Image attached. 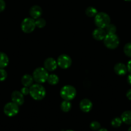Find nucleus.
I'll list each match as a JSON object with an SVG mask.
<instances>
[{"label": "nucleus", "mask_w": 131, "mask_h": 131, "mask_svg": "<svg viewBox=\"0 0 131 131\" xmlns=\"http://www.w3.org/2000/svg\"><path fill=\"white\" fill-rule=\"evenodd\" d=\"M110 22V17L105 12H99L95 16V23L98 28L105 29Z\"/></svg>", "instance_id": "39448f33"}, {"label": "nucleus", "mask_w": 131, "mask_h": 131, "mask_svg": "<svg viewBox=\"0 0 131 131\" xmlns=\"http://www.w3.org/2000/svg\"><path fill=\"white\" fill-rule=\"evenodd\" d=\"M126 95H127V97L128 98V99L130 100V101H131V89H130L127 92Z\"/></svg>", "instance_id": "c756f323"}, {"label": "nucleus", "mask_w": 131, "mask_h": 131, "mask_svg": "<svg viewBox=\"0 0 131 131\" xmlns=\"http://www.w3.org/2000/svg\"><path fill=\"white\" fill-rule=\"evenodd\" d=\"M98 131H108V130H107L106 129H105V128H101V129H98Z\"/></svg>", "instance_id": "2f4dec72"}, {"label": "nucleus", "mask_w": 131, "mask_h": 131, "mask_svg": "<svg viewBox=\"0 0 131 131\" xmlns=\"http://www.w3.org/2000/svg\"><path fill=\"white\" fill-rule=\"evenodd\" d=\"M21 92L23 95H27L30 93V88H28V87L24 86L23 88H21Z\"/></svg>", "instance_id": "bb28decb"}, {"label": "nucleus", "mask_w": 131, "mask_h": 131, "mask_svg": "<svg viewBox=\"0 0 131 131\" xmlns=\"http://www.w3.org/2000/svg\"><path fill=\"white\" fill-rule=\"evenodd\" d=\"M30 95L35 101H41L46 95V90L39 83L33 84L30 87Z\"/></svg>", "instance_id": "f257e3e1"}, {"label": "nucleus", "mask_w": 131, "mask_h": 131, "mask_svg": "<svg viewBox=\"0 0 131 131\" xmlns=\"http://www.w3.org/2000/svg\"><path fill=\"white\" fill-rule=\"evenodd\" d=\"M100 124L97 121H93L90 124V128L92 130H98L100 129Z\"/></svg>", "instance_id": "393cba45"}, {"label": "nucleus", "mask_w": 131, "mask_h": 131, "mask_svg": "<svg viewBox=\"0 0 131 131\" xmlns=\"http://www.w3.org/2000/svg\"><path fill=\"white\" fill-rule=\"evenodd\" d=\"M40 131H42V130H40Z\"/></svg>", "instance_id": "c9c22d12"}, {"label": "nucleus", "mask_w": 131, "mask_h": 131, "mask_svg": "<svg viewBox=\"0 0 131 131\" xmlns=\"http://www.w3.org/2000/svg\"><path fill=\"white\" fill-rule=\"evenodd\" d=\"M58 66L63 69H67L71 65L72 60L70 56L67 54H61L58 57L57 60Z\"/></svg>", "instance_id": "6e6552de"}, {"label": "nucleus", "mask_w": 131, "mask_h": 131, "mask_svg": "<svg viewBox=\"0 0 131 131\" xmlns=\"http://www.w3.org/2000/svg\"><path fill=\"white\" fill-rule=\"evenodd\" d=\"M42 13V8L38 5H33L30 9V15L33 19H37L40 18Z\"/></svg>", "instance_id": "f8f14e48"}, {"label": "nucleus", "mask_w": 131, "mask_h": 131, "mask_svg": "<svg viewBox=\"0 0 131 131\" xmlns=\"http://www.w3.org/2000/svg\"><path fill=\"white\" fill-rule=\"evenodd\" d=\"M126 1H128V2H131V0H125Z\"/></svg>", "instance_id": "72a5a7b5"}, {"label": "nucleus", "mask_w": 131, "mask_h": 131, "mask_svg": "<svg viewBox=\"0 0 131 131\" xmlns=\"http://www.w3.org/2000/svg\"><path fill=\"white\" fill-rule=\"evenodd\" d=\"M46 20H44L42 18H39V19H36L35 20V25L36 27L39 28H42L46 26Z\"/></svg>", "instance_id": "5701e85b"}, {"label": "nucleus", "mask_w": 131, "mask_h": 131, "mask_svg": "<svg viewBox=\"0 0 131 131\" xmlns=\"http://www.w3.org/2000/svg\"><path fill=\"white\" fill-rule=\"evenodd\" d=\"M48 75V71L44 67H38L35 69L32 76L36 83L42 84L47 81Z\"/></svg>", "instance_id": "f03ea898"}, {"label": "nucleus", "mask_w": 131, "mask_h": 131, "mask_svg": "<svg viewBox=\"0 0 131 131\" xmlns=\"http://www.w3.org/2000/svg\"><path fill=\"white\" fill-rule=\"evenodd\" d=\"M9 58L7 55L3 52H0V69H4L8 65Z\"/></svg>", "instance_id": "dca6fc26"}, {"label": "nucleus", "mask_w": 131, "mask_h": 131, "mask_svg": "<svg viewBox=\"0 0 131 131\" xmlns=\"http://www.w3.org/2000/svg\"><path fill=\"white\" fill-rule=\"evenodd\" d=\"M48 83H49L51 85H55V84H57L59 81V78L56 74H49L48 78L47 79Z\"/></svg>", "instance_id": "6ab92c4d"}, {"label": "nucleus", "mask_w": 131, "mask_h": 131, "mask_svg": "<svg viewBox=\"0 0 131 131\" xmlns=\"http://www.w3.org/2000/svg\"><path fill=\"white\" fill-rule=\"evenodd\" d=\"M123 51H124V53L125 54L126 56L131 58V42L127 43L125 45Z\"/></svg>", "instance_id": "4be33fe9"}, {"label": "nucleus", "mask_w": 131, "mask_h": 131, "mask_svg": "<svg viewBox=\"0 0 131 131\" xmlns=\"http://www.w3.org/2000/svg\"><path fill=\"white\" fill-rule=\"evenodd\" d=\"M33 76L29 75V74H25L22 77L21 83L24 86L26 87H30L33 84Z\"/></svg>", "instance_id": "2eb2a0df"}, {"label": "nucleus", "mask_w": 131, "mask_h": 131, "mask_svg": "<svg viewBox=\"0 0 131 131\" xmlns=\"http://www.w3.org/2000/svg\"><path fill=\"white\" fill-rule=\"evenodd\" d=\"M98 14V12L96 8H95L93 6H89L86 10V14L89 17H95Z\"/></svg>", "instance_id": "aec40b11"}, {"label": "nucleus", "mask_w": 131, "mask_h": 131, "mask_svg": "<svg viewBox=\"0 0 131 131\" xmlns=\"http://www.w3.org/2000/svg\"><path fill=\"white\" fill-rule=\"evenodd\" d=\"M127 67V70H128V71L131 74V60L128 61Z\"/></svg>", "instance_id": "c85d7f7f"}, {"label": "nucleus", "mask_w": 131, "mask_h": 131, "mask_svg": "<svg viewBox=\"0 0 131 131\" xmlns=\"http://www.w3.org/2000/svg\"><path fill=\"white\" fill-rule=\"evenodd\" d=\"M128 131H131V127H130L128 128Z\"/></svg>", "instance_id": "473e14b6"}, {"label": "nucleus", "mask_w": 131, "mask_h": 131, "mask_svg": "<svg viewBox=\"0 0 131 131\" xmlns=\"http://www.w3.org/2000/svg\"><path fill=\"white\" fill-rule=\"evenodd\" d=\"M127 82H128V83L130 85H131V74L128 75V77H127Z\"/></svg>", "instance_id": "7c9ffc66"}, {"label": "nucleus", "mask_w": 131, "mask_h": 131, "mask_svg": "<svg viewBox=\"0 0 131 131\" xmlns=\"http://www.w3.org/2000/svg\"><path fill=\"white\" fill-rule=\"evenodd\" d=\"M6 7V3L4 0H0V12L3 11Z\"/></svg>", "instance_id": "cd10ccee"}, {"label": "nucleus", "mask_w": 131, "mask_h": 131, "mask_svg": "<svg viewBox=\"0 0 131 131\" xmlns=\"http://www.w3.org/2000/svg\"><path fill=\"white\" fill-rule=\"evenodd\" d=\"M107 33L104 28H98L95 29L92 32V37L96 40H103L106 36Z\"/></svg>", "instance_id": "ddd939ff"}, {"label": "nucleus", "mask_w": 131, "mask_h": 131, "mask_svg": "<svg viewBox=\"0 0 131 131\" xmlns=\"http://www.w3.org/2000/svg\"><path fill=\"white\" fill-rule=\"evenodd\" d=\"M60 109L64 112H68L71 109V103L70 101L64 100L60 104Z\"/></svg>", "instance_id": "a211bd4d"}, {"label": "nucleus", "mask_w": 131, "mask_h": 131, "mask_svg": "<svg viewBox=\"0 0 131 131\" xmlns=\"http://www.w3.org/2000/svg\"><path fill=\"white\" fill-rule=\"evenodd\" d=\"M122 122L127 125H131V111H125L121 114Z\"/></svg>", "instance_id": "f3484780"}, {"label": "nucleus", "mask_w": 131, "mask_h": 131, "mask_svg": "<svg viewBox=\"0 0 131 131\" xmlns=\"http://www.w3.org/2000/svg\"><path fill=\"white\" fill-rule=\"evenodd\" d=\"M79 106L83 112L88 113L92 110V103L88 99H83L80 102Z\"/></svg>", "instance_id": "9b49d317"}, {"label": "nucleus", "mask_w": 131, "mask_h": 131, "mask_svg": "<svg viewBox=\"0 0 131 131\" xmlns=\"http://www.w3.org/2000/svg\"><path fill=\"white\" fill-rule=\"evenodd\" d=\"M122 122H122L121 118H114L113 119V120L111 121V125L113 127L118 128L121 125Z\"/></svg>", "instance_id": "412c9836"}, {"label": "nucleus", "mask_w": 131, "mask_h": 131, "mask_svg": "<svg viewBox=\"0 0 131 131\" xmlns=\"http://www.w3.org/2000/svg\"><path fill=\"white\" fill-rule=\"evenodd\" d=\"M104 43L105 47L110 49L117 48L119 44V37L116 33H107L104 39Z\"/></svg>", "instance_id": "7ed1b4c3"}, {"label": "nucleus", "mask_w": 131, "mask_h": 131, "mask_svg": "<svg viewBox=\"0 0 131 131\" xmlns=\"http://www.w3.org/2000/svg\"><path fill=\"white\" fill-rule=\"evenodd\" d=\"M19 106L14 102H8L5 106L3 111L6 116L12 117L15 116L19 112Z\"/></svg>", "instance_id": "0eeeda50"}, {"label": "nucleus", "mask_w": 131, "mask_h": 131, "mask_svg": "<svg viewBox=\"0 0 131 131\" xmlns=\"http://www.w3.org/2000/svg\"><path fill=\"white\" fill-rule=\"evenodd\" d=\"M105 30L106 31L107 34V33H116V28L114 24H109V25L107 26L105 28Z\"/></svg>", "instance_id": "b1692460"}, {"label": "nucleus", "mask_w": 131, "mask_h": 131, "mask_svg": "<svg viewBox=\"0 0 131 131\" xmlns=\"http://www.w3.org/2000/svg\"><path fill=\"white\" fill-rule=\"evenodd\" d=\"M35 27V20L32 17H26L23 19L21 25L22 31L25 33H32L34 31Z\"/></svg>", "instance_id": "423d86ee"}, {"label": "nucleus", "mask_w": 131, "mask_h": 131, "mask_svg": "<svg viewBox=\"0 0 131 131\" xmlns=\"http://www.w3.org/2000/svg\"><path fill=\"white\" fill-rule=\"evenodd\" d=\"M66 131H74V130H66Z\"/></svg>", "instance_id": "f704fd0d"}, {"label": "nucleus", "mask_w": 131, "mask_h": 131, "mask_svg": "<svg viewBox=\"0 0 131 131\" xmlns=\"http://www.w3.org/2000/svg\"><path fill=\"white\" fill-rule=\"evenodd\" d=\"M7 78V72L4 69H0V81H3Z\"/></svg>", "instance_id": "a878e982"}, {"label": "nucleus", "mask_w": 131, "mask_h": 131, "mask_svg": "<svg viewBox=\"0 0 131 131\" xmlns=\"http://www.w3.org/2000/svg\"><path fill=\"white\" fill-rule=\"evenodd\" d=\"M57 66V61L53 58H48L44 62V67L48 71H54Z\"/></svg>", "instance_id": "9d476101"}, {"label": "nucleus", "mask_w": 131, "mask_h": 131, "mask_svg": "<svg viewBox=\"0 0 131 131\" xmlns=\"http://www.w3.org/2000/svg\"><path fill=\"white\" fill-rule=\"evenodd\" d=\"M11 99L13 102L17 104L19 106L23 105L24 102V95L22 94L21 92L17 90L14 91L12 93Z\"/></svg>", "instance_id": "1a4fd4ad"}, {"label": "nucleus", "mask_w": 131, "mask_h": 131, "mask_svg": "<svg viewBox=\"0 0 131 131\" xmlns=\"http://www.w3.org/2000/svg\"><path fill=\"white\" fill-rule=\"evenodd\" d=\"M114 70L116 74L118 75H124L127 72V67L122 63L116 64L114 67Z\"/></svg>", "instance_id": "4468645a"}, {"label": "nucleus", "mask_w": 131, "mask_h": 131, "mask_svg": "<svg viewBox=\"0 0 131 131\" xmlns=\"http://www.w3.org/2000/svg\"><path fill=\"white\" fill-rule=\"evenodd\" d=\"M60 94L64 100L71 101L76 97L77 90L73 86L65 85L60 90Z\"/></svg>", "instance_id": "20e7f679"}]
</instances>
